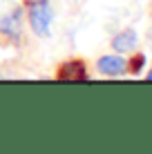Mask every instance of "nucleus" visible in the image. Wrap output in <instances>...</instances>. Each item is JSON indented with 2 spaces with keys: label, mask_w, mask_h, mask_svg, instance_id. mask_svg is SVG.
Here are the masks:
<instances>
[{
  "label": "nucleus",
  "mask_w": 152,
  "mask_h": 154,
  "mask_svg": "<svg viewBox=\"0 0 152 154\" xmlns=\"http://www.w3.org/2000/svg\"><path fill=\"white\" fill-rule=\"evenodd\" d=\"M51 23V7L47 0H36L29 5V25L36 36H47Z\"/></svg>",
  "instance_id": "1"
},
{
  "label": "nucleus",
  "mask_w": 152,
  "mask_h": 154,
  "mask_svg": "<svg viewBox=\"0 0 152 154\" xmlns=\"http://www.w3.org/2000/svg\"><path fill=\"white\" fill-rule=\"evenodd\" d=\"M56 78H58V81H70V83L85 81V78H87L85 63H83V60H67V63H63L58 74H56Z\"/></svg>",
  "instance_id": "2"
},
{
  "label": "nucleus",
  "mask_w": 152,
  "mask_h": 154,
  "mask_svg": "<svg viewBox=\"0 0 152 154\" xmlns=\"http://www.w3.org/2000/svg\"><path fill=\"white\" fill-rule=\"evenodd\" d=\"M98 72L105 74V76H121L128 69V63L123 60L121 56H103L98 58Z\"/></svg>",
  "instance_id": "3"
},
{
  "label": "nucleus",
  "mask_w": 152,
  "mask_h": 154,
  "mask_svg": "<svg viewBox=\"0 0 152 154\" xmlns=\"http://www.w3.org/2000/svg\"><path fill=\"white\" fill-rule=\"evenodd\" d=\"M112 47L116 51H130V49H134V47H137V31H134V29L121 31V34L112 40Z\"/></svg>",
  "instance_id": "4"
},
{
  "label": "nucleus",
  "mask_w": 152,
  "mask_h": 154,
  "mask_svg": "<svg viewBox=\"0 0 152 154\" xmlns=\"http://www.w3.org/2000/svg\"><path fill=\"white\" fill-rule=\"evenodd\" d=\"M128 65H130V72H132V74H139L141 69H143V65H145V56L143 54H137Z\"/></svg>",
  "instance_id": "5"
},
{
  "label": "nucleus",
  "mask_w": 152,
  "mask_h": 154,
  "mask_svg": "<svg viewBox=\"0 0 152 154\" xmlns=\"http://www.w3.org/2000/svg\"><path fill=\"white\" fill-rule=\"evenodd\" d=\"M0 31H5V34H11V36H18V23H11V18H7V20H2L0 23Z\"/></svg>",
  "instance_id": "6"
},
{
  "label": "nucleus",
  "mask_w": 152,
  "mask_h": 154,
  "mask_svg": "<svg viewBox=\"0 0 152 154\" xmlns=\"http://www.w3.org/2000/svg\"><path fill=\"white\" fill-rule=\"evenodd\" d=\"M148 81H152V69L148 72Z\"/></svg>",
  "instance_id": "7"
}]
</instances>
